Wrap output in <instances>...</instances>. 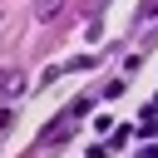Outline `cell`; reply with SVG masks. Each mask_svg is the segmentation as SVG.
Listing matches in <instances>:
<instances>
[{"label": "cell", "instance_id": "obj_1", "mask_svg": "<svg viewBox=\"0 0 158 158\" xmlns=\"http://www.w3.org/2000/svg\"><path fill=\"white\" fill-rule=\"evenodd\" d=\"M59 10H64V0H35V25H49Z\"/></svg>", "mask_w": 158, "mask_h": 158}, {"label": "cell", "instance_id": "obj_2", "mask_svg": "<svg viewBox=\"0 0 158 158\" xmlns=\"http://www.w3.org/2000/svg\"><path fill=\"white\" fill-rule=\"evenodd\" d=\"M25 89V74H5V94H20Z\"/></svg>", "mask_w": 158, "mask_h": 158}]
</instances>
